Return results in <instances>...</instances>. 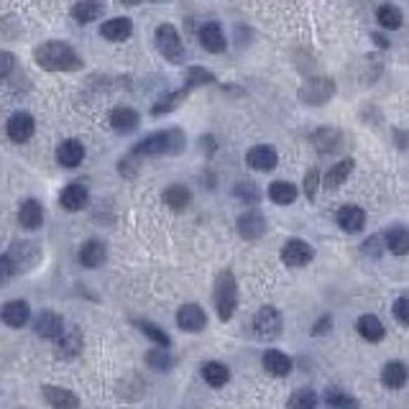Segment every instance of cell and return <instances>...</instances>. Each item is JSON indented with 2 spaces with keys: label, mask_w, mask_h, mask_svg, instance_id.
<instances>
[{
  "label": "cell",
  "mask_w": 409,
  "mask_h": 409,
  "mask_svg": "<svg viewBox=\"0 0 409 409\" xmlns=\"http://www.w3.org/2000/svg\"><path fill=\"white\" fill-rule=\"evenodd\" d=\"M36 64L46 72H74L82 70V57L64 41H46L36 46L34 51Z\"/></svg>",
  "instance_id": "1"
},
{
  "label": "cell",
  "mask_w": 409,
  "mask_h": 409,
  "mask_svg": "<svg viewBox=\"0 0 409 409\" xmlns=\"http://www.w3.org/2000/svg\"><path fill=\"white\" fill-rule=\"evenodd\" d=\"M332 92H335V87H332L330 79H310L299 90V98L304 103H310V105H323V103H327L332 98Z\"/></svg>",
  "instance_id": "10"
},
{
  "label": "cell",
  "mask_w": 409,
  "mask_h": 409,
  "mask_svg": "<svg viewBox=\"0 0 409 409\" xmlns=\"http://www.w3.org/2000/svg\"><path fill=\"white\" fill-rule=\"evenodd\" d=\"M318 394L315 391H310V389H302V391H297L294 396L290 399V407H299V409H312V407H318Z\"/></svg>",
  "instance_id": "38"
},
{
  "label": "cell",
  "mask_w": 409,
  "mask_h": 409,
  "mask_svg": "<svg viewBox=\"0 0 409 409\" xmlns=\"http://www.w3.org/2000/svg\"><path fill=\"white\" fill-rule=\"evenodd\" d=\"M176 325L184 332H202L204 325H207V315H204V310L200 304H184L176 312Z\"/></svg>",
  "instance_id": "9"
},
{
  "label": "cell",
  "mask_w": 409,
  "mask_h": 409,
  "mask_svg": "<svg viewBox=\"0 0 409 409\" xmlns=\"http://www.w3.org/2000/svg\"><path fill=\"white\" fill-rule=\"evenodd\" d=\"M15 67V57L11 54V51H0V82L13 72Z\"/></svg>",
  "instance_id": "42"
},
{
  "label": "cell",
  "mask_w": 409,
  "mask_h": 409,
  "mask_svg": "<svg viewBox=\"0 0 409 409\" xmlns=\"http://www.w3.org/2000/svg\"><path fill=\"white\" fill-rule=\"evenodd\" d=\"M202 379L210 384V387H226L231 374H228V366L226 363H220V361H207L202 366Z\"/></svg>",
  "instance_id": "27"
},
{
  "label": "cell",
  "mask_w": 409,
  "mask_h": 409,
  "mask_svg": "<svg viewBox=\"0 0 409 409\" xmlns=\"http://www.w3.org/2000/svg\"><path fill=\"white\" fill-rule=\"evenodd\" d=\"M15 271H18V264H15L13 256H0V284L13 279Z\"/></svg>",
  "instance_id": "39"
},
{
  "label": "cell",
  "mask_w": 409,
  "mask_h": 409,
  "mask_svg": "<svg viewBox=\"0 0 409 409\" xmlns=\"http://www.w3.org/2000/svg\"><path fill=\"white\" fill-rule=\"evenodd\" d=\"M325 402L330 404V407H356V399H351V396H346V394H338L335 389H330V391H327Z\"/></svg>",
  "instance_id": "40"
},
{
  "label": "cell",
  "mask_w": 409,
  "mask_h": 409,
  "mask_svg": "<svg viewBox=\"0 0 409 409\" xmlns=\"http://www.w3.org/2000/svg\"><path fill=\"white\" fill-rule=\"evenodd\" d=\"M120 3H126V6H138V3H143V0H120Z\"/></svg>",
  "instance_id": "47"
},
{
  "label": "cell",
  "mask_w": 409,
  "mask_h": 409,
  "mask_svg": "<svg viewBox=\"0 0 409 409\" xmlns=\"http://www.w3.org/2000/svg\"><path fill=\"white\" fill-rule=\"evenodd\" d=\"M18 223H21L26 231H39L44 223V207L39 200H26L18 210Z\"/></svg>",
  "instance_id": "20"
},
{
  "label": "cell",
  "mask_w": 409,
  "mask_h": 409,
  "mask_svg": "<svg viewBox=\"0 0 409 409\" xmlns=\"http://www.w3.org/2000/svg\"><path fill=\"white\" fill-rule=\"evenodd\" d=\"M282 259H284L287 266L302 268V266H307L312 259H315V251H312V246L307 243V240L292 238V240H287V246H284Z\"/></svg>",
  "instance_id": "7"
},
{
  "label": "cell",
  "mask_w": 409,
  "mask_h": 409,
  "mask_svg": "<svg viewBox=\"0 0 409 409\" xmlns=\"http://www.w3.org/2000/svg\"><path fill=\"white\" fill-rule=\"evenodd\" d=\"M8 138L13 143H26L34 136L36 131V120L31 113H26V110H18V113H13L11 118H8Z\"/></svg>",
  "instance_id": "6"
},
{
  "label": "cell",
  "mask_w": 409,
  "mask_h": 409,
  "mask_svg": "<svg viewBox=\"0 0 409 409\" xmlns=\"http://www.w3.org/2000/svg\"><path fill=\"white\" fill-rule=\"evenodd\" d=\"M394 318L399 323L409 325V297H402V299H396L394 302Z\"/></svg>",
  "instance_id": "43"
},
{
  "label": "cell",
  "mask_w": 409,
  "mask_h": 409,
  "mask_svg": "<svg viewBox=\"0 0 409 409\" xmlns=\"http://www.w3.org/2000/svg\"><path fill=\"white\" fill-rule=\"evenodd\" d=\"M351 171H353V162L351 159H343V162L335 164V167L327 171V176H325V187H327V190H338L340 184L348 179Z\"/></svg>",
  "instance_id": "31"
},
{
  "label": "cell",
  "mask_w": 409,
  "mask_h": 409,
  "mask_svg": "<svg viewBox=\"0 0 409 409\" xmlns=\"http://www.w3.org/2000/svg\"><path fill=\"white\" fill-rule=\"evenodd\" d=\"M238 233L243 235L246 240H256L261 238L264 233H266V220H264L261 212H243L238 218Z\"/></svg>",
  "instance_id": "15"
},
{
  "label": "cell",
  "mask_w": 409,
  "mask_h": 409,
  "mask_svg": "<svg viewBox=\"0 0 409 409\" xmlns=\"http://www.w3.org/2000/svg\"><path fill=\"white\" fill-rule=\"evenodd\" d=\"M87 200H90V192H87L85 182H72L59 192V204L67 212H79L87 204Z\"/></svg>",
  "instance_id": "8"
},
{
  "label": "cell",
  "mask_w": 409,
  "mask_h": 409,
  "mask_svg": "<svg viewBox=\"0 0 409 409\" xmlns=\"http://www.w3.org/2000/svg\"><path fill=\"white\" fill-rule=\"evenodd\" d=\"M268 197L276 204H292L297 200V187L292 182H274L268 187Z\"/></svg>",
  "instance_id": "32"
},
{
  "label": "cell",
  "mask_w": 409,
  "mask_h": 409,
  "mask_svg": "<svg viewBox=\"0 0 409 409\" xmlns=\"http://www.w3.org/2000/svg\"><path fill=\"white\" fill-rule=\"evenodd\" d=\"M246 162L256 171H271L276 167V162H279V156H276V151L271 146H254L248 151Z\"/></svg>",
  "instance_id": "17"
},
{
  "label": "cell",
  "mask_w": 409,
  "mask_h": 409,
  "mask_svg": "<svg viewBox=\"0 0 409 409\" xmlns=\"http://www.w3.org/2000/svg\"><path fill=\"white\" fill-rule=\"evenodd\" d=\"M82 159H85V146H82L77 138H67V141L59 143V148H57L59 167H64V169H74V167L82 164Z\"/></svg>",
  "instance_id": "12"
},
{
  "label": "cell",
  "mask_w": 409,
  "mask_h": 409,
  "mask_svg": "<svg viewBox=\"0 0 409 409\" xmlns=\"http://www.w3.org/2000/svg\"><path fill=\"white\" fill-rule=\"evenodd\" d=\"M264 368H266L271 376H290L292 371V361L290 356H284L279 351H268L264 356Z\"/></svg>",
  "instance_id": "26"
},
{
  "label": "cell",
  "mask_w": 409,
  "mask_h": 409,
  "mask_svg": "<svg viewBox=\"0 0 409 409\" xmlns=\"http://www.w3.org/2000/svg\"><path fill=\"white\" fill-rule=\"evenodd\" d=\"M34 327H36V335H39V338L57 340V338H59V332L64 330V323H62V318H59L57 312L44 310L41 315L36 318Z\"/></svg>",
  "instance_id": "16"
},
{
  "label": "cell",
  "mask_w": 409,
  "mask_h": 409,
  "mask_svg": "<svg viewBox=\"0 0 409 409\" xmlns=\"http://www.w3.org/2000/svg\"><path fill=\"white\" fill-rule=\"evenodd\" d=\"M254 332L261 340H274L282 332V315L274 307H261L254 315Z\"/></svg>",
  "instance_id": "5"
},
{
  "label": "cell",
  "mask_w": 409,
  "mask_h": 409,
  "mask_svg": "<svg viewBox=\"0 0 409 409\" xmlns=\"http://www.w3.org/2000/svg\"><path fill=\"white\" fill-rule=\"evenodd\" d=\"M379 243H381V238H368V240H366V246H363V251H366L368 256H379V254H381Z\"/></svg>",
  "instance_id": "45"
},
{
  "label": "cell",
  "mask_w": 409,
  "mask_h": 409,
  "mask_svg": "<svg viewBox=\"0 0 409 409\" xmlns=\"http://www.w3.org/2000/svg\"><path fill=\"white\" fill-rule=\"evenodd\" d=\"M318 184H320V174L318 171H310L307 179H304V192H307L310 200H315V195H318Z\"/></svg>",
  "instance_id": "44"
},
{
  "label": "cell",
  "mask_w": 409,
  "mask_h": 409,
  "mask_svg": "<svg viewBox=\"0 0 409 409\" xmlns=\"http://www.w3.org/2000/svg\"><path fill=\"white\" fill-rule=\"evenodd\" d=\"M103 11H105V6L100 0H77L72 6V18L77 23H92L103 15Z\"/></svg>",
  "instance_id": "23"
},
{
  "label": "cell",
  "mask_w": 409,
  "mask_h": 409,
  "mask_svg": "<svg viewBox=\"0 0 409 409\" xmlns=\"http://www.w3.org/2000/svg\"><path fill=\"white\" fill-rule=\"evenodd\" d=\"M136 325H138V330L146 335V338H151L156 343V346H162V348H169V335L159 327V325H154V323H148V320H136Z\"/></svg>",
  "instance_id": "34"
},
{
  "label": "cell",
  "mask_w": 409,
  "mask_h": 409,
  "mask_svg": "<svg viewBox=\"0 0 409 409\" xmlns=\"http://www.w3.org/2000/svg\"><path fill=\"white\" fill-rule=\"evenodd\" d=\"M190 200H192V195L184 184H171L169 190L164 192V202L169 204L171 210H184V207L190 204Z\"/></svg>",
  "instance_id": "30"
},
{
  "label": "cell",
  "mask_w": 409,
  "mask_h": 409,
  "mask_svg": "<svg viewBox=\"0 0 409 409\" xmlns=\"http://www.w3.org/2000/svg\"><path fill=\"white\" fill-rule=\"evenodd\" d=\"M387 246H389V251L396 256L409 254V228H404V226L391 228L387 233Z\"/></svg>",
  "instance_id": "28"
},
{
  "label": "cell",
  "mask_w": 409,
  "mask_h": 409,
  "mask_svg": "<svg viewBox=\"0 0 409 409\" xmlns=\"http://www.w3.org/2000/svg\"><path fill=\"white\" fill-rule=\"evenodd\" d=\"M138 123H141V118H138L134 108H115L110 113V128L115 134H134Z\"/></svg>",
  "instance_id": "18"
},
{
  "label": "cell",
  "mask_w": 409,
  "mask_h": 409,
  "mask_svg": "<svg viewBox=\"0 0 409 409\" xmlns=\"http://www.w3.org/2000/svg\"><path fill=\"white\" fill-rule=\"evenodd\" d=\"M200 41H202V46L210 54H220V51H226V34H223V29H220L218 23H207V26H202L200 29Z\"/></svg>",
  "instance_id": "22"
},
{
  "label": "cell",
  "mask_w": 409,
  "mask_h": 409,
  "mask_svg": "<svg viewBox=\"0 0 409 409\" xmlns=\"http://www.w3.org/2000/svg\"><path fill=\"white\" fill-rule=\"evenodd\" d=\"M100 34H103V39H108V41L120 44V41H126L128 36L134 34V21H131V18H126V15L110 18V21H105L103 26H100Z\"/></svg>",
  "instance_id": "13"
},
{
  "label": "cell",
  "mask_w": 409,
  "mask_h": 409,
  "mask_svg": "<svg viewBox=\"0 0 409 409\" xmlns=\"http://www.w3.org/2000/svg\"><path fill=\"white\" fill-rule=\"evenodd\" d=\"M44 399H46V404L54 409H74L79 407V399L72 391H67V389L62 387H44Z\"/></svg>",
  "instance_id": "24"
},
{
  "label": "cell",
  "mask_w": 409,
  "mask_h": 409,
  "mask_svg": "<svg viewBox=\"0 0 409 409\" xmlns=\"http://www.w3.org/2000/svg\"><path fill=\"white\" fill-rule=\"evenodd\" d=\"M31 318V307L29 302H23V299H13V302H6L3 304V310H0V320L8 325V327H23V325L29 323Z\"/></svg>",
  "instance_id": "11"
},
{
  "label": "cell",
  "mask_w": 409,
  "mask_h": 409,
  "mask_svg": "<svg viewBox=\"0 0 409 409\" xmlns=\"http://www.w3.org/2000/svg\"><path fill=\"white\" fill-rule=\"evenodd\" d=\"M327 325H330V318H325L323 323L318 320V323H315V330H312V332H315V335H320V332H327Z\"/></svg>",
  "instance_id": "46"
},
{
  "label": "cell",
  "mask_w": 409,
  "mask_h": 409,
  "mask_svg": "<svg viewBox=\"0 0 409 409\" xmlns=\"http://www.w3.org/2000/svg\"><path fill=\"white\" fill-rule=\"evenodd\" d=\"M108 259V248L100 240H87L79 248V264L85 268H100Z\"/></svg>",
  "instance_id": "19"
},
{
  "label": "cell",
  "mask_w": 409,
  "mask_h": 409,
  "mask_svg": "<svg viewBox=\"0 0 409 409\" xmlns=\"http://www.w3.org/2000/svg\"><path fill=\"white\" fill-rule=\"evenodd\" d=\"M235 195H238L240 200H246V202H256V200H259V190H256V184H251V182H240L238 187H235Z\"/></svg>",
  "instance_id": "41"
},
{
  "label": "cell",
  "mask_w": 409,
  "mask_h": 409,
  "mask_svg": "<svg viewBox=\"0 0 409 409\" xmlns=\"http://www.w3.org/2000/svg\"><path fill=\"white\" fill-rule=\"evenodd\" d=\"M379 21H381V26H384V29H399V26H402V11H399V8H394V6H381L379 8Z\"/></svg>",
  "instance_id": "35"
},
{
  "label": "cell",
  "mask_w": 409,
  "mask_h": 409,
  "mask_svg": "<svg viewBox=\"0 0 409 409\" xmlns=\"http://www.w3.org/2000/svg\"><path fill=\"white\" fill-rule=\"evenodd\" d=\"M82 351V332L77 330V327H67L64 325V330L59 332L57 338V353L59 358H74L77 353Z\"/></svg>",
  "instance_id": "14"
},
{
  "label": "cell",
  "mask_w": 409,
  "mask_h": 409,
  "mask_svg": "<svg viewBox=\"0 0 409 409\" xmlns=\"http://www.w3.org/2000/svg\"><path fill=\"white\" fill-rule=\"evenodd\" d=\"M238 304V287L231 271H223L215 282V310H218L220 320H231Z\"/></svg>",
  "instance_id": "3"
},
{
  "label": "cell",
  "mask_w": 409,
  "mask_h": 409,
  "mask_svg": "<svg viewBox=\"0 0 409 409\" xmlns=\"http://www.w3.org/2000/svg\"><path fill=\"white\" fill-rule=\"evenodd\" d=\"M338 226L346 233H358L361 228L366 226V212L361 210V207H356V204H346L338 212Z\"/></svg>",
  "instance_id": "21"
},
{
  "label": "cell",
  "mask_w": 409,
  "mask_h": 409,
  "mask_svg": "<svg viewBox=\"0 0 409 409\" xmlns=\"http://www.w3.org/2000/svg\"><path fill=\"white\" fill-rule=\"evenodd\" d=\"M356 327H358L361 338H366L368 343H379L384 338V323L376 315H363V318H358Z\"/></svg>",
  "instance_id": "25"
},
{
  "label": "cell",
  "mask_w": 409,
  "mask_h": 409,
  "mask_svg": "<svg viewBox=\"0 0 409 409\" xmlns=\"http://www.w3.org/2000/svg\"><path fill=\"white\" fill-rule=\"evenodd\" d=\"M184 148V134L179 128H169V131H156V134L146 136L143 141H138L131 151V156H154V154H179Z\"/></svg>",
  "instance_id": "2"
},
{
  "label": "cell",
  "mask_w": 409,
  "mask_h": 409,
  "mask_svg": "<svg viewBox=\"0 0 409 409\" xmlns=\"http://www.w3.org/2000/svg\"><path fill=\"white\" fill-rule=\"evenodd\" d=\"M381 381H384L389 389H402L404 381H407V366L399 363V361H391V363H387V368H384Z\"/></svg>",
  "instance_id": "29"
},
{
  "label": "cell",
  "mask_w": 409,
  "mask_h": 409,
  "mask_svg": "<svg viewBox=\"0 0 409 409\" xmlns=\"http://www.w3.org/2000/svg\"><path fill=\"white\" fill-rule=\"evenodd\" d=\"M187 92H190V87H184V90H176V92H169V95H164V98L154 105V110H151V113H154V115H164V113H169V110H174V108H179V103L187 98Z\"/></svg>",
  "instance_id": "33"
},
{
  "label": "cell",
  "mask_w": 409,
  "mask_h": 409,
  "mask_svg": "<svg viewBox=\"0 0 409 409\" xmlns=\"http://www.w3.org/2000/svg\"><path fill=\"white\" fill-rule=\"evenodd\" d=\"M146 363H148L151 368H159V371H169L174 361H171L169 353H167L162 346H159V348H154V351H148V353H146Z\"/></svg>",
  "instance_id": "36"
},
{
  "label": "cell",
  "mask_w": 409,
  "mask_h": 409,
  "mask_svg": "<svg viewBox=\"0 0 409 409\" xmlns=\"http://www.w3.org/2000/svg\"><path fill=\"white\" fill-rule=\"evenodd\" d=\"M156 49L162 51V57L167 59V62H182L184 59V44H182V36H179V31L174 29V26H169V23H164V26H159L156 29Z\"/></svg>",
  "instance_id": "4"
},
{
  "label": "cell",
  "mask_w": 409,
  "mask_h": 409,
  "mask_svg": "<svg viewBox=\"0 0 409 409\" xmlns=\"http://www.w3.org/2000/svg\"><path fill=\"white\" fill-rule=\"evenodd\" d=\"M184 79H187V87H195V85H210V82H215V77H212V72L202 70V67H190V70H187V74H184Z\"/></svg>",
  "instance_id": "37"
}]
</instances>
